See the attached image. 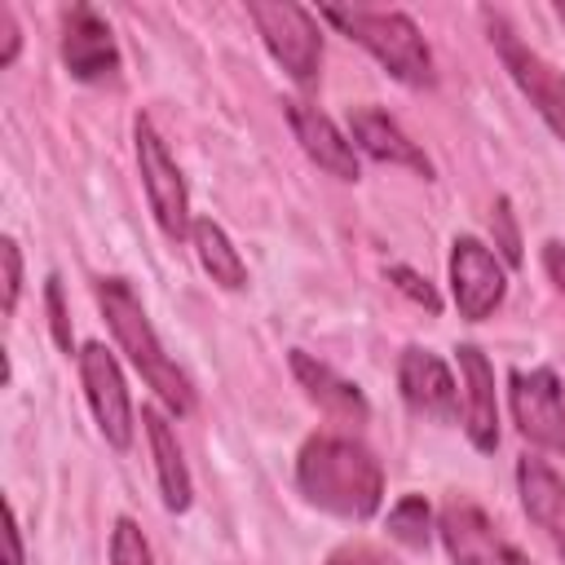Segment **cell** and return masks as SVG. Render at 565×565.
I'll return each mask as SVG.
<instances>
[{"mask_svg":"<svg viewBox=\"0 0 565 565\" xmlns=\"http://www.w3.org/2000/svg\"><path fill=\"white\" fill-rule=\"evenodd\" d=\"M543 269H547V278L556 282V291L565 296V243H543Z\"/></svg>","mask_w":565,"mask_h":565,"instance_id":"cell-28","label":"cell"},{"mask_svg":"<svg viewBox=\"0 0 565 565\" xmlns=\"http://www.w3.org/2000/svg\"><path fill=\"white\" fill-rule=\"evenodd\" d=\"M190 238H194L199 260H203V269L212 274V282H221L225 291L247 287V265H243V256L234 252V243L225 238V230H221L212 216H199V221L190 225Z\"/></svg>","mask_w":565,"mask_h":565,"instance_id":"cell-19","label":"cell"},{"mask_svg":"<svg viewBox=\"0 0 565 565\" xmlns=\"http://www.w3.org/2000/svg\"><path fill=\"white\" fill-rule=\"evenodd\" d=\"M437 530L455 565H534L503 534H494V525L472 503H446Z\"/></svg>","mask_w":565,"mask_h":565,"instance_id":"cell-10","label":"cell"},{"mask_svg":"<svg viewBox=\"0 0 565 565\" xmlns=\"http://www.w3.org/2000/svg\"><path fill=\"white\" fill-rule=\"evenodd\" d=\"M93 296H97V309H102V318L110 322L119 349H124L128 362L137 366V375L163 397V406H168L172 415H190V411H194V388H190L185 371L163 353V344H159V335H154V327H150L141 300H137V291H132L124 278H97V282H93Z\"/></svg>","mask_w":565,"mask_h":565,"instance_id":"cell-2","label":"cell"},{"mask_svg":"<svg viewBox=\"0 0 565 565\" xmlns=\"http://www.w3.org/2000/svg\"><path fill=\"white\" fill-rule=\"evenodd\" d=\"M296 481L309 503L344 521H366L384 499V472L375 455L340 433H318L296 459Z\"/></svg>","mask_w":565,"mask_h":565,"instance_id":"cell-1","label":"cell"},{"mask_svg":"<svg viewBox=\"0 0 565 565\" xmlns=\"http://www.w3.org/2000/svg\"><path fill=\"white\" fill-rule=\"evenodd\" d=\"M0 31H4L0 66H13V62H18V44H22V35H18V22H13V9H9V4H0Z\"/></svg>","mask_w":565,"mask_h":565,"instance_id":"cell-26","label":"cell"},{"mask_svg":"<svg viewBox=\"0 0 565 565\" xmlns=\"http://www.w3.org/2000/svg\"><path fill=\"white\" fill-rule=\"evenodd\" d=\"M318 18H327L349 40H358L393 79H402L411 88L433 84V53H428L419 26L406 13H397V9H340V4H327V9H318Z\"/></svg>","mask_w":565,"mask_h":565,"instance_id":"cell-3","label":"cell"},{"mask_svg":"<svg viewBox=\"0 0 565 565\" xmlns=\"http://www.w3.org/2000/svg\"><path fill=\"white\" fill-rule=\"evenodd\" d=\"M282 106H287V124H291L296 141L305 146V154H309L322 172H331V177H340V181H358L353 141H349L322 110H313V106H305V102H282Z\"/></svg>","mask_w":565,"mask_h":565,"instance_id":"cell-13","label":"cell"},{"mask_svg":"<svg viewBox=\"0 0 565 565\" xmlns=\"http://www.w3.org/2000/svg\"><path fill=\"white\" fill-rule=\"evenodd\" d=\"M556 13H561V22H565V4H556Z\"/></svg>","mask_w":565,"mask_h":565,"instance_id":"cell-30","label":"cell"},{"mask_svg":"<svg viewBox=\"0 0 565 565\" xmlns=\"http://www.w3.org/2000/svg\"><path fill=\"white\" fill-rule=\"evenodd\" d=\"M397 384H402V397L411 402V411L428 415V419H441L450 424L459 415V402H455V380L446 371V362L428 349H406L402 362H397Z\"/></svg>","mask_w":565,"mask_h":565,"instance_id":"cell-12","label":"cell"},{"mask_svg":"<svg viewBox=\"0 0 565 565\" xmlns=\"http://www.w3.org/2000/svg\"><path fill=\"white\" fill-rule=\"evenodd\" d=\"M508 384H512L508 397H512V419H516L521 437H530L543 450L565 455V402H561L556 371H547V366L512 371Z\"/></svg>","mask_w":565,"mask_h":565,"instance_id":"cell-8","label":"cell"},{"mask_svg":"<svg viewBox=\"0 0 565 565\" xmlns=\"http://www.w3.org/2000/svg\"><path fill=\"white\" fill-rule=\"evenodd\" d=\"M291 371H296V380H300V388L331 415V419H344V424H366V397L349 384V380H340L331 366H322V362H313L309 353H291Z\"/></svg>","mask_w":565,"mask_h":565,"instance_id":"cell-17","label":"cell"},{"mask_svg":"<svg viewBox=\"0 0 565 565\" xmlns=\"http://www.w3.org/2000/svg\"><path fill=\"white\" fill-rule=\"evenodd\" d=\"M44 300H49V327H53V340H57V349H66V353H71V318H66V305H62V287H57V278H49Z\"/></svg>","mask_w":565,"mask_h":565,"instance_id":"cell-25","label":"cell"},{"mask_svg":"<svg viewBox=\"0 0 565 565\" xmlns=\"http://www.w3.org/2000/svg\"><path fill=\"white\" fill-rule=\"evenodd\" d=\"M247 18L256 22V31H260L265 49L274 53V62H282V71L300 88H309L318 79V66H322L318 18L305 4H291V0H252Z\"/></svg>","mask_w":565,"mask_h":565,"instance_id":"cell-4","label":"cell"},{"mask_svg":"<svg viewBox=\"0 0 565 565\" xmlns=\"http://www.w3.org/2000/svg\"><path fill=\"white\" fill-rule=\"evenodd\" d=\"M146 419V437H150V450H154V472H159V490H163V508L168 512H185L190 508V468L181 459V446H177V433L168 428V419L146 406L141 411Z\"/></svg>","mask_w":565,"mask_h":565,"instance_id":"cell-18","label":"cell"},{"mask_svg":"<svg viewBox=\"0 0 565 565\" xmlns=\"http://www.w3.org/2000/svg\"><path fill=\"white\" fill-rule=\"evenodd\" d=\"M327 565H397V561H388V556L375 552V547H340Z\"/></svg>","mask_w":565,"mask_h":565,"instance_id":"cell-27","label":"cell"},{"mask_svg":"<svg viewBox=\"0 0 565 565\" xmlns=\"http://www.w3.org/2000/svg\"><path fill=\"white\" fill-rule=\"evenodd\" d=\"M388 534L402 539L406 547H424L428 543V503L419 494H406L393 512H388Z\"/></svg>","mask_w":565,"mask_h":565,"instance_id":"cell-20","label":"cell"},{"mask_svg":"<svg viewBox=\"0 0 565 565\" xmlns=\"http://www.w3.org/2000/svg\"><path fill=\"white\" fill-rule=\"evenodd\" d=\"M110 565H154L137 521H128V516H119L110 530Z\"/></svg>","mask_w":565,"mask_h":565,"instance_id":"cell-21","label":"cell"},{"mask_svg":"<svg viewBox=\"0 0 565 565\" xmlns=\"http://www.w3.org/2000/svg\"><path fill=\"white\" fill-rule=\"evenodd\" d=\"M486 26H490V40H494V49H499L503 71L512 75V84L530 97V106L543 115V124L565 141V75L547 57H539L499 13L486 9Z\"/></svg>","mask_w":565,"mask_h":565,"instance_id":"cell-5","label":"cell"},{"mask_svg":"<svg viewBox=\"0 0 565 565\" xmlns=\"http://www.w3.org/2000/svg\"><path fill=\"white\" fill-rule=\"evenodd\" d=\"M516 486H521V508L525 516L547 534V543L565 556V481L543 463V459H521L516 463Z\"/></svg>","mask_w":565,"mask_h":565,"instance_id":"cell-16","label":"cell"},{"mask_svg":"<svg viewBox=\"0 0 565 565\" xmlns=\"http://www.w3.org/2000/svg\"><path fill=\"white\" fill-rule=\"evenodd\" d=\"M349 137H353L371 159H380V163H397V168H411V172H419V177H433L428 154L397 128L393 115H384V110H375V106H358V110L349 115Z\"/></svg>","mask_w":565,"mask_h":565,"instance_id":"cell-14","label":"cell"},{"mask_svg":"<svg viewBox=\"0 0 565 565\" xmlns=\"http://www.w3.org/2000/svg\"><path fill=\"white\" fill-rule=\"evenodd\" d=\"M490 225H494V234H499V247H503L508 265H521V238H516V221H512V207H508V199H499V203H494V216H490Z\"/></svg>","mask_w":565,"mask_h":565,"instance_id":"cell-24","label":"cell"},{"mask_svg":"<svg viewBox=\"0 0 565 565\" xmlns=\"http://www.w3.org/2000/svg\"><path fill=\"white\" fill-rule=\"evenodd\" d=\"M132 137H137V163H141V181H146V199H150V212L159 221V230L181 243L190 234V199H185V181L177 172V163L168 159L159 132L150 128L146 115H137L132 124Z\"/></svg>","mask_w":565,"mask_h":565,"instance_id":"cell-6","label":"cell"},{"mask_svg":"<svg viewBox=\"0 0 565 565\" xmlns=\"http://www.w3.org/2000/svg\"><path fill=\"white\" fill-rule=\"evenodd\" d=\"M0 260H4V313H13L22 291V252L13 238H0Z\"/></svg>","mask_w":565,"mask_h":565,"instance_id":"cell-22","label":"cell"},{"mask_svg":"<svg viewBox=\"0 0 565 565\" xmlns=\"http://www.w3.org/2000/svg\"><path fill=\"white\" fill-rule=\"evenodd\" d=\"M4 547H9V561H4V565H26V556H22V534H18V512H13V503H9V530H4Z\"/></svg>","mask_w":565,"mask_h":565,"instance_id":"cell-29","label":"cell"},{"mask_svg":"<svg viewBox=\"0 0 565 565\" xmlns=\"http://www.w3.org/2000/svg\"><path fill=\"white\" fill-rule=\"evenodd\" d=\"M459 380H463V397H468V437L477 450H494L499 446V402H494V366L486 362V353L477 344H459Z\"/></svg>","mask_w":565,"mask_h":565,"instance_id":"cell-15","label":"cell"},{"mask_svg":"<svg viewBox=\"0 0 565 565\" xmlns=\"http://www.w3.org/2000/svg\"><path fill=\"white\" fill-rule=\"evenodd\" d=\"M62 62H66V71H71L75 79H84V84L115 75L119 49H115V35H110L106 18H102L93 4L66 9V18H62Z\"/></svg>","mask_w":565,"mask_h":565,"instance_id":"cell-11","label":"cell"},{"mask_svg":"<svg viewBox=\"0 0 565 565\" xmlns=\"http://www.w3.org/2000/svg\"><path fill=\"white\" fill-rule=\"evenodd\" d=\"M503 287L508 282H503V269H499L494 252L481 238H472V234L455 238V252H450V291H455L459 313L468 322L490 318L494 305L503 300Z\"/></svg>","mask_w":565,"mask_h":565,"instance_id":"cell-9","label":"cell"},{"mask_svg":"<svg viewBox=\"0 0 565 565\" xmlns=\"http://www.w3.org/2000/svg\"><path fill=\"white\" fill-rule=\"evenodd\" d=\"M388 278H393V282H397V287H402V291H406L415 305H424L428 313H437V309H441L437 291H433V287H428V278H419L415 269H406V265H393V269H388Z\"/></svg>","mask_w":565,"mask_h":565,"instance_id":"cell-23","label":"cell"},{"mask_svg":"<svg viewBox=\"0 0 565 565\" xmlns=\"http://www.w3.org/2000/svg\"><path fill=\"white\" fill-rule=\"evenodd\" d=\"M79 380H84V393H88V406H93L102 437L115 450H128L132 446V402H128L115 353L106 344H84L79 349Z\"/></svg>","mask_w":565,"mask_h":565,"instance_id":"cell-7","label":"cell"}]
</instances>
